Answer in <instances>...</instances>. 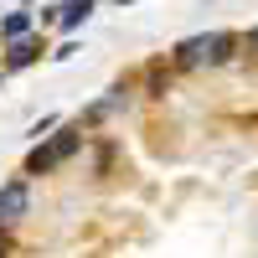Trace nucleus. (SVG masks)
Returning a JSON list of instances; mask_svg holds the SVG:
<instances>
[{
  "label": "nucleus",
  "instance_id": "1",
  "mask_svg": "<svg viewBox=\"0 0 258 258\" xmlns=\"http://www.w3.org/2000/svg\"><path fill=\"white\" fill-rule=\"evenodd\" d=\"M232 52V36L227 31H207V36H191L176 47V62L181 68H217V62H227Z\"/></svg>",
  "mask_w": 258,
  "mask_h": 258
},
{
  "label": "nucleus",
  "instance_id": "2",
  "mask_svg": "<svg viewBox=\"0 0 258 258\" xmlns=\"http://www.w3.org/2000/svg\"><path fill=\"white\" fill-rule=\"evenodd\" d=\"M78 140H83V129H62V135L52 140V145H36L31 155H26V176H41V170H52V165H62L78 150Z\"/></svg>",
  "mask_w": 258,
  "mask_h": 258
},
{
  "label": "nucleus",
  "instance_id": "3",
  "mask_svg": "<svg viewBox=\"0 0 258 258\" xmlns=\"http://www.w3.org/2000/svg\"><path fill=\"white\" fill-rule=\"evenodd\" d=\"M26 207H31V191H26V181H6V186H0V222L26 217Z\"/></svg>",
  "mask_w": 258,
  "mask_h": 258
},
{
  "label": "nucleus",
  "instance_id": "4",
  "mask_svg": "<svg viewBox=\"0 0 258 258\" xmlns=\"http://www.w3.org/2000/svg\"><path fill=\"white\" fill-rule=\"evenodd\" d=\"M88 11H93V0H68V6H62V31H78L83 21H88Z\"/></svg>",
  "mask_w": 258,
  "mask_h": 258
},
{
  "label": "nucleus",
  "instance_id": "5",
  "mask_svg": "<svg viewBox=\"0 0 258 258\" xmlns=\"http://www.w3.org/2000/svg\"><path fill=\"white\" fill-rule=\"evenodd\" d=\"M36 52H41V41H31V36H16V52H11V68H26V62H36Z\"/></svg>",
  "mask_w": 258,
  "mask_h": 258
},
{
  "label": "nucleus",
  "instance_id": "6",
  "mask_svg": "<svg viewBox=\"0 0 258 258\" xmlns=\"http://www.w3.org/2000/svg\"><path fill=\"white\" fill-rule=\"evenodd\" d=\"M26 31H31V16H26V11H16V16L0 21V36H11V41H16V36H26Z\"/></svg>",
  "mask_w": 258,
  "mask_h": 258
},
{
  "label": "nucleus",
  "instance_id": "7",
  "mask_svg": "<svg viewBox=\"0 0 258 258\" xmlns=\"http://www.w3.org/2000/svg\"><path fill=\"white\" fill-rule=\"evenodd\" d=\"M248 47H253V52H258V26H253V31H248Z\"/></svg>",
  "mask_w": 258,
  "mask_h": 258
}]
</instances>
